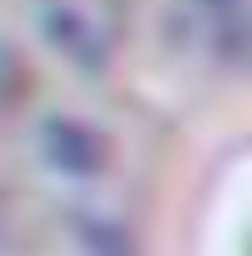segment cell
Masks as SVG:
<instances>
[{"label": "cell", "instance_id": "obj_1", "mask_svg": "<svg viewBox=\"0 0 252 256\" xmlns=\"http://www.w3.org/2000/svg\"><path fill=\"white\" fill-rule=\"evenodd\" d=\"M17 149L42 194L70 215H112L128 186V162L112 124L83 104L42 100L25 112Z\"/></svg>", "mask_w": 252, "mask_h": 256}, {"label": "cell", "instance_id": "obj_2", "mask_svg": "<svg viewBox=\"0 0 252 256\" xmlns=\"http://www.w3.org/2000/svg\"><path fill=\"white\" fill-rule=\"evenodd\" d=\"M29 25L70 66L100 70L116 50L120 17L112 0H25Z\"/></svg>", "mask_w": 252, "mask_h": 256}, {"label": "cell", "instance_id": "obj_3", "mask_svg": "<svg viewBox=\"0 0 252 256\" xmlns=\"http://www.w3.org/2000/svg\"><path fill=\"white\" fill-rule=\"evenodd\" d=\"M202 12L219 54L252 66V0H202Z\"/></svg>", "mask_w": 252, "mask_h": 256}]
</instances>
